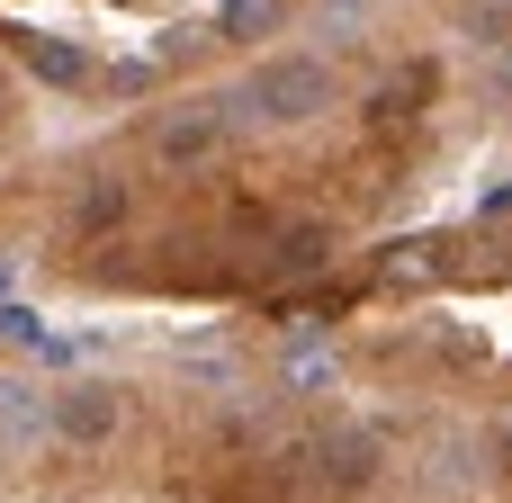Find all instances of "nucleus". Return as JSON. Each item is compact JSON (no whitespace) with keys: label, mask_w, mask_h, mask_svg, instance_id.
Listing matches in <instances>:
<instances>
[{"label":"nucleus","mask_w":512,"mask_h":503,"mask_svg":"<svg viewBox=\"0 0 512 503\" xmlns=\"http://www.w3.org/2000/svg\"><path fill=\"white\" fill-rule=\"evenodd\" d=\"M288 9H297V0H225V9H216V36H225V45H261V36L288 27Z\"/></svg>","instance_id":"7"},{"label":"nucleus","mask_w":512,"mask_h":503,"mask_svg":"<svg viewBox=\"0 0 512 503\" xmlns=\"http://www.w3.org/2000/svg\"><path fill=\"white\" fill-rule=\"evenodd\" d=\"M495 468H512V423H504V432H495Z\"/></svg>","instance_id":"12"},{"label":"nucleus","mask_w":512,"mask_h":503,"mask_svg":"<svg viewBox=\"0 0 512 503\" xmlns=\"http://www.w3.org/2000/svg\"><path fill=\"white\" fill-rule=\"evenodd\" d=\"M234 135H243V126H234V108H225V90H216V99H171V108H153L144 153H153L162 171H216Z\"/></svg>","instance_id":"2"},{"label":"nucleus","mask_w":512,"mask_h":503,"mask_svg":"<svg viewBox=\"0 0 512 503\" xmlns=\"http://www.w3.org/2000/svg\"><path fill=\"white\" fill-rule=\"evenodd\" d=\"M0 108H9V72H0Z\"/></svg>","instance_id":"13"},{"label":"nucleus","mask_w":512,"mask_h":503,"mask_svg":"<svg viewBox=\"0 0 512 503\" xmlns=\"http://www.w3.org/2000/svg\"><path fill=\"white\" fill-rule=\"evenodd\" d=\"M333 99H342L333 63H324V54H297V45L261 54V63L243 72V90H225L234 126H315V117H333Z\"/></svg>","instance_id":"1"},{"label":"nucleus","mask_w":512,"mask_h":503,"mask_svg":"<svg viewBox=\"0 0 512 503\" xmlns=\"http://www.w3.org/2000/svg\"><path fill=\"white\" fill-rule=\"evenodd\" d=\"M45 450V387L27 369H0V459Z\"/></svg>","instance_id":"5"},{"label":"nucleus","mask_w":512,"mask_h":503,"mask_svg":"<svg viewBox=\"0 0 512 503\" xmlns=\"http://www.w3.org/2000/svg\"><path fill=\"white\" fill-rule=\"evenodd\" d=\"M486 459H495V450H486L477 432H441V441H432V486H441V495H459V486H477V477H486Z\"/></svg>","instance_id":"6"},{"label":"nucleus","mask_w":512,"mask_h":503,"mask_svg":"<svg viewBox=\"0 0 512 503\" xmlns=\"http://www.w3.org/2000/svg\"><path fill=\"white\" fill-rule=\"evenodd\" d=\"M468 27H477L486 45H512V0H477V9H468Z\"/></svg>","instance_id":"9"},{"label":"nucleus","mask_w":512,"mask_h":503,"mask_svg":"<svg viewBox=\"0 0 512 503\" xmlns=\"http://www.w3.org/2000/svg\"><path fill=\"white\" fill-rule=\"evenodd\" d=\"M315 459H324V486L369 495V486H378V468H387V432H378V423H333V432L315 441Z\"/></svg>","instance_id":"4"},{"label":"nucleus","mask_w":512,"mask_h":503,"mask_svg":"<svg viewBox=\"0 0 512 503\" xmlns=\"http://www.w3.org/2000/svg\"><path fill=\"white\" fill-rule=\"evenodd\" d=\"M45 432L63 450H108L126 432V387L117 378H63V387H45Z\"/></svg>","instance_id":"3"},{"label":"nucleus","mask_w":512,"mask_h":503,"mask_svg":"<svg viewBox=\"0 0 512 503\" xmlns=\"http://www.w3.org/2000/svg\"><path fill=\"white\" fill-rule=\"evenodd\" d=\"M117 216H126V180L90 171V180L72 189V225H81V234H99V225H117Z\"/></svg>","instance_id":"8"},{"label":"nucleus","mask_w":512,"mask_h":503,"mask_svg":"<svg viewBox=\"0 0 512 503\" xmlns=\"http://www.w3.org/2000/svg\"><path fill=\"white\" fill-rule=\"evenodd\" d=\"M387 279H432V243H396L387 252Z\"/></svg>","instance_id":"10"},{"label":"nucleus","mask_w":512,"mask_h":503,"mask_svg":"<svg viewBox=\"0 0 512 503\" xmlns=\"http://www.w3.org/2000/svg\"><path fill=\"white\" fill-rule=\"evenodd\" d=\"M288 378H297V387H333V360H324V351H297Z\"/></svg>","instance_id":"11"}]
</instances>
